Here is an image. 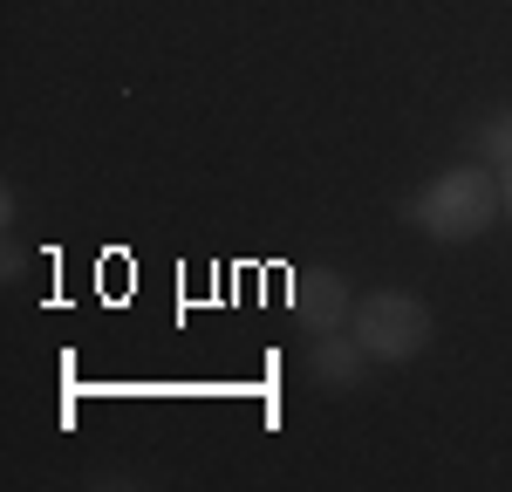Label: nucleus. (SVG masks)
<instances>
[{
	"mask_svg": "<svg viewBox=\"0 0 512 492\" xmlns=\"http://www.w3.org/2000/svg\"><path fill=\"white\" fill-rule=\"evenodd\" d=\"M410 226H424L431 240L444 246H472L492 233V219L506 212V192H499V178H492V164H451V171H437L424 178L417 192H410Z\"/></svg>",
	"mask_w": 512,
	"mask_h": 492,
	"instance_id": "obj_1",
	"label": "nucleus"
},
{
	"mask_svg": "<svg viewBox=\"0 0 512 492\" xmlns=\"http://www.w3.org/2000/svg\"><path fill=\"white\" fill-rule=\"evenodd\" d=\"M349 328H355V342L369 349V363H390V369L417 363V356L431 349V335H437L424 294H410V287H376V294H362Z\"/></svg>",
	"mask_w": 512,
	"mask_h": 492,
	"instance_id": "obj_2",
	"label": "nucleus"
},
{
	"mask_svg": "<svg viewBox=\"0 0 512 492\" xmlns=\"http://www.w3.org/2000/svg\"><path fill=\"white\" fill-rule=\"evenodd\" d=\"M287 308L315 328V335H328V328H349V315H355L349 281H342V274H294V287H287Z\"/></svg>",
	"mask_w": 512,
	"mask_h": 492,
	"instance_id": "obj_3",
	"label": "nucleus"
},
{
	"mask_svg": "<svg viewBox=\"0 0 512 492\" xmlns=\"http://www.w3.org/2000/svg\"><path fill=\"white\" fill-rule=\"evenodd\" d=\"M308 363H315V383H321V390H349L355 376H362V363H369V349L355 342V328H328V335L315 342V356H308Z\"/></svg>",
	"mask_w": 512,
	"mask_h": 492,
	"instance_id": "obj_4",
	"label": "nucleus"
},
{
	"mask_svg": "<svg viewBox=\"0 0 512 492\" xmlns=\"http://www.w3.org/2000/svg\"><path fill=\"white\" fill-rule=\"evenodd\" d=\"M478 151L499 164V171L512 164V110H499V117H485V123H478Z\"/></svg>",
	"mask_w": 512,
	"mask_h": 492,
	"instance_id": "obj_5",
	"label": "nucleus"
},
{
	"mask_svg": "<svg viewBox=\"0 0 512 492\" xmlns=\"http://www.w3.org/2000/svg\"><path fill=\"white\" fill-rule=\"evenodd\" d=\"M499 192H506V219H512V164L499 171Z\"/></svg>",
	"mask_w": 512,
	"mask_h": 492,
	"instance_id": "obj_6",
	"label": "nucleus"
}]
</instances>
